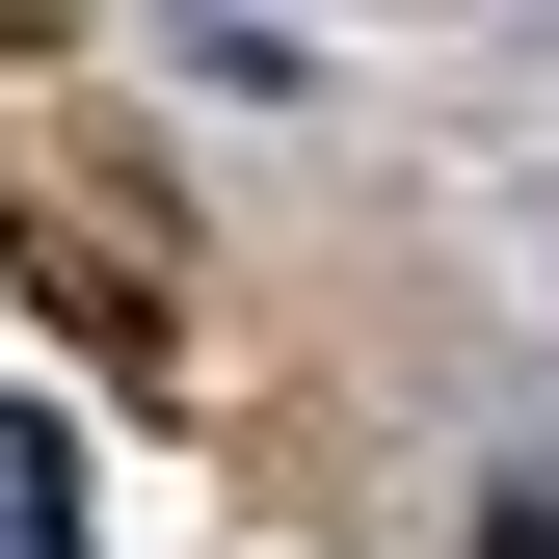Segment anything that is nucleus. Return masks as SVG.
<instances>
[{
  "label": "nucleus",
  "instance_id": "nucleus-2",
  "mask_svg": "<svg viewBox=\"0 0 559 559\" xmlns=\"http://www.w3.org/2000/svg\"><path fill=\"white\" fill-rule=\"evenodd\" d=\"M479 559H559V479H507V507H479Z\"/></svg>",
  "mask_w": 559,
  "mask_h": 559
},
{
  "label": "nucleus",
  "instance_id": "nucleus-1",
  "mask_svg": "<svg viewBox=\"0 0 559 559\" xmlns=\"http://www.w3.org/2000/svg\"><path fill=\"white\" fill-rule=\"evenodd\" d=\"M0 559H81V427L53 400H0Z\"/></svg>",
  "mask_w": 559,
  "mask_h": 559
}]
</instances>
